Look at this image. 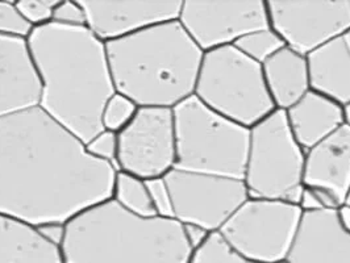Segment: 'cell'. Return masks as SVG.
I'll return each mask as SVG.
<instances>
[{
	"mask_svg": "<svg viewBox=\"0 0 350 263\" xmlns=\"http://www.w3.org/2000/svg\"><path fill=\"white\" fill-rule=\"evenodd\" d=\"M182 228H183L186 241L189 243V245L193 250L202 245L211 233L207 229L202 228L195 224H182Z\"/></svg>",
	"mask_w": 350,
	"mask_h": 263,
	"instance_id": "31",
	"label": "cell"
},
{
	"mask_svg": "<svg viewBox=\"0 0 350 263\" xmlns=\"http://www.w3.org/2000/svg\"><path fill=\"white\" fill-rule=\"evenodd\" d=\"M344 38H345V41H347V44H348V46H349L350 51V31L344 35Z\"/></svg>",
	"mask_w": 350,
	"mask_h": 263,
	"instance_id": "35",
	"label": "cell"
},
{
	"mask_svg": "<svg viewBox=\"0 0 350 263\" xmlns=\"http://www.w3.org/2000/svg\"><path fill=\"white\" fill-rule=\"evenodd\" d=\"M304 184L329 189L347 204L350 193V128L345 124L306 152Z\"/></svg>",
	"mask_w": 350,
	"mask_h": 263,
	"instance_id": "16",
	"label": "cell"
},
{
	"mask_svg": "<svg viewBox=\"0 0 350 263\" xmlns=\"http://www.w3.org/2000/svg\"><path fill=\"white\" fill-rule=\"evenodd\" d=\"M146 186H148V191L150 195V200H152L153 208L156 210V214L159 217L174 219L172 195L165 179L163 178L149 179L146 180Z\"/></svg>",
	"mask_w": 350,
	"mask_h": 263,
	"instance_id": "30",
	"label": "cell"
},
{
	"mask_svg": "<svg viewBox=\"0 0 350 263\" xmlns=\"http://www.w3.org/2000/svg\"><path fill=\"white\" fill-rule=\"evenodd\" d=\"M40 96L28 40L0 36V120L38 107Z\"/></svg>",
	"mask_w": 350,
	"mask_h": 263,
	"instance_id": "14",
	"label": "cell"
},
{
	"mask_svg": "<svg viewBox=\"0 0 350 263\" xmlns=\"http://www.w3.org/2000/svg\"><path fill=\"white\" fill-rule=\"evenodd\" d=\"M344 202L331 191L321 186L304 184L299 200V208L303 213H312L321 210H340L344 207Z\"/></svg>",
	"mask_w": 350,
	"mask_h": 263,
	"instance_id": "25",
	"label": "cell"
},
{
	"mask_svg": "<svg viewBox=\"0 0 350 263\" xmlns=\"http://www.w3.org/2000/svg\"><path fill=\"white\" fill-rule=\"evenodd\" d=\"M345 206L350 207V193L349 195H348V199H347V204H345Z\"/></svg>",
	"mask_w": 350,
	"mask_h": 263,
	"instance_id": "36",
	"label": "cell"
},
{
	"mask_svg": "<svg viewBox=\"0 0 350 263\" xmlns=\"http://www.w3.org/2000/svg\"><path fill=\"white\" fill-rule=\"evenodd\" d=\"M270 27L308 55L350 31V0H266Z\"/></svg>",
	"mask_w": 350,
	"mask_h": 263,
	"instance_id": "12",
	"label": "cell"
},
{
	"mask_svg": "<svg viewBox=\"0 0 350 263\" xmlns=\"http://www.w3.org/2000/svg\"><path fill=\"white\" fill-rule=\"evenodd\" d=\"M189 263H247V260L217 230L211 232L206 241L193 249Z\"/></svg>",
	"mask_w": 350,
	"mask_h": 263,
	"instance_id": "23",
	"label": "cell"
},
{
	"mask_svg": "<svg viewBox=\"0 0 350 263\" xmlns=\"http://www.w3.org/2000/svg\"><path fill=\"white\" fill-rule=\"evenodd\" d=\"M338 219H340L342 227L350 233V207L344 206L341 210H338Z\"/></svg>",
	"mask_w": 350,
	"mask_h": 263,
	"instance_id": "33",
	"label": "cell"
},
{
	"mask_svg": "<svg viewBox=\"0 0 350 263\" xmlns=\"http://www.w3.org/2000/svg\"><path fill=\"white\" fill-rule=\"evenodd\" d=\"M263 78L275 109L287 111L311 89L307 55L284 46L262 65Z\"/></svg>",
	"mask_w": 350,
	"mask_h": 263,
	"instance_id": "18",
	"label": "cell"
},
{
	"mask_svg": "<svg viewBox=\"0 0 350 263\" xmlns=\"http://www.w3.org/2000/svg\"><path fill=\"white\" fill-rule=\"evenodd\" d=\"M116 167L144 180L163 178L176 163L174 112L139 107L133 120L118 133Z\"/></svg>",
	"mask_w": 350,
	"mask_h": 263,
	"instance_id": "10",
	"label": "cell"
},
{
	"mask_svg": "<svg viewBox=\"0 0 350 263\" xmlns=\"http://www.w3.org/2000/svg\"><path fill=\"white\" fill-rule=\"evenodd\" d=\"M52 23L65 27H88V15L81 0H58Z\"/></svg>",
	"mask_w": 350,
	"mask_h": 263,
	"instance_id": "29",
	"label": "cell"
},
{
	"mask_svg": "<svg viewBox=\"0 0 350 263\" xmlns=\"http://www.w3.org/2000/svg\"><path fill=\"white\" fill-rule=\"evenodd\" d=\"M173 202L174 219L217 232L247 196L243 179L173 169L163 176Z\"/></svg>",
	"mask_w": 350,
	"mask_h": 263,
	"instance_id": "9",
	"label": "cell"
},
{
	"mask_svg": "<svg viewBox=\"0 0 350 263\" xmlns=\"http://www.w3.org/2000/svg\"><path fill=\"white\" fill-rule=\"evenodd\" d=\"M311 89L338 105L350 103V51L344 35L307 55Z\"/></svg>",
	"mask_w": 350,
	"mask_h": 263,
	"instance_id": "19",
	"label": "cell"
},
{
	"mask_svg": "<svg viewBox=\"0 0 350 263\" xmlns=\"http://www.w3.org/2000/svg\"><path fill=\"white\" fill-rule=\"evenodd\" d=\"M233 46L252 61L263 65L269 58L284 48L286 44L282 37L269 27L241 37Z\"/></svg>",
	"mask_w": 350,
	"mask_h": 263,
	"instance_id": "22",
	"label": "cell"
},
{
	"mask_svg": "<svg viewBox=\"0 0 350 263\" xmlns=\"http://www.w3.org/2000/svg\"><path fill=\"white\" fill-rule=\"evenodd\" d=\"M111 199H113L122 208L133 214L141 217L157 216L150 200L146 180L139 176L118 171Z\"/></svg>",
	"mask_w": 350,
	"mask_h": 263,
	"instance_id": "21",
	"label": "cell"
},
{
	"mask_svg": "<svg viewBox=\"0 0 350 263\" xmlns=\"http://www.w3.org/2000/svg\"><path fill=\"white\" fill-rule=\"evenodd\" d=\"M0 263H65L59 246L37 227L0 213Z\"/></svg>",
	"mask_w": 350,
	"mask_h": 263,
	"instance_id": "20",
	"label": "cell"
},
{
	"mask_svg": "<svg viewBox=\"0 0 350 263\" xmlns=\"http://www.w3.org/2000/svg\"><path fill=\"white\" fill-rule=\"evenodd\" d=\"M65 263H189L193 249L175 219L141 217L113 199L66 224Z\"/></svg>",
	"mask_w": 350,
	"mask_h": 263,
	"instance_id": "4",
	"label": "cell"
},
{
	"mask_svg": "<svg viewBox=\"0 0 350 263\" xmlns=\"http://www.w3.org/2000/svg\"><path fill=\"white\" fill-rule=\"evenodd\" d=\"M41 83L38 107L85 143L103 130L116 92L105 41L88 27L49 23L27 38Z\"/></svg>",
	"mask_w": 350,
	"mask_h": 263,
	"instance_id": "2",
	"label": "cell"
},
{
	"mask_svg": "<svg viewBox=\"0 0 350 263\" xmlns=\"http://www.w3.org/2000/svg\"><path fill=\"white\" fill-rule=\"evenodd\" d=\"M303 221L298 206L247 197L219 232L247 261H286Z\"/></svg>",
	"mask_w": 350,
	"mask_h": 263,
	"instance_id": "8",
	"label": "cell"
},
{
	"mask_svg": "<svg viewBox=\"0 0 350 263\" xmlns=\"http://www.w3.org/2000/svg\"><path fill=\"white\" fill-rule=\"evenodd\" d=\"M306 150L294 137L284 111L275 109L249 129L245 183L253 199L298 206L304 187Z\"/></svg>",
	"mask_w": 350,
	"mask_h": 263,
	"instance_id": "7",
	"label": "cell"
},
{
	"mask_svg": "<svg viewBox=\"0 0 350 263\" xmlns=\"http://www.w3.org/2000/svg\"><path fill=\"white\" fill-rule=\"evenodd\" d=\"M139 111V105L123 94L115 92L107 102L102 116L103 129L119 133L133 120Z\"/></svg>",
	"mask_w": 350,
	"mask_h": 263,
	"instance_id": "24",
	"label": "cell"
},
{
	"mask_svg": "<svg viewBox=\"0 0 350 263\" xmlns=\"http://www.w3.org/2000/svg\"><path fill=\"white\" fill-rule=\"evenodd\" d=\"M290 263H350V233L342 227L338 210L303 213Z\"/></svg>",
	"mask_w": 350,
	"mask_h": 263,
	"instance_id": "15",
	"label": "cell"
},
{
	"mask_svg": "<svg viewBox=\"0 0 350 263\" xmlns=\"http://www.w3.org/2000/svg\"><path fill=\"white\" fill-rule=\"evenodd\" d=\"M284 113L294 137L306 152L344 125L342 105L315 89H310Z\"/></svg>",
	"mask_w": 350,
	"mask_h": 263,
	"instance_id": "17",
	"label": "cell"
},
{
	"mask_svg": "<svg viewBox=\"0 0 350 263\" xmlns=\"http://www.w3.org/2000/svg\"><path fill=\"white\" fill-rule=\"evenodd\" d=\"M277 263H290V262H288V261H287V260H286V261H280V262H277Z\"/></svg>",
	"mask_w": 350,
	"mask_h": 263,
	"instance_id": "37",
	"label": "cell"
},
{
	"mask_svg": "<svg viewBox=\"0 0 350 263\" xmlns=\"http://www.w3.org/2000/svg\"><path fill=\"white\" fill-rule=\"evenodd\" d=\"M40 233L54 245L62 247L65 234H66V224H46L38 227Z\"/></svg>",
	"mask_w": 350,
	"mask_h": 263,
	"instance_id": "32",
	"label": "cell"
},
{
	"mask_svg": "<svg viewBox=\"0 0 350 263\" xmlns=\"http://www.w3.org/2000/svg\"><path fill=\"white\" fill-rule=\"evenodd\" d=\"M193 96L247 129L275 111L265 83L262 65L234 46L203 54Z\"/></svg>",
	"mask_w": 350,
	"mask_h": 263,
	"instance_id": "6",
	"label": "cell"
},
{
	"mask_svg": "<svg viewBox=\"0 0 350 263\" xmlns=\"http://www.w3.org/2000/svg\"><path fill=\"white\" fill-rule=\"evenodd\" d=\"M344 108V124L350 128V103L342 105Z\"/></svg>",
	"mask_w": 350,
	"mask_h": 263,
	"instance_id": "34",
	"label": "cell"
},
{
	"mask_svg": "<svg viewBox=\"0 0 350 263\" xmlns=\"http://www.w3.org/2000/svg\"><path fill=\"white\" fill-rule=\"evenodd\" d=\"M88 27L109 42L179 18L183 0H81Z\"/></svg>",
	"mask_w": 350,
	"mask_h": 263,
	"instance_id": "13",
	"label": "cell"
},
{
	"mask_svg": "<svg viewBox=\"0 0 350 263\" xmlns=\"http://www.w3.org/2000/svg\"><path fill=\"white\" fill-rule=\"evenodd\" d=\"M174 169L244 179L249 129L228 120L191 96L173 108Z\"/></svg>",
	"mask_w": 350,
	"mask_h": 263,
	"instance_id": "5",
	"label": "cell"
},
{
	"mask_svg": "<svg viewBox=\"0 0 350 263\" xmlns=\"http://www.w3.org/2000/svg\"><path fill=\"white\" fill-rule=\"evenodd\" d=\"M105 46L116 92L139 107L173 109L193 96L204 53L178 20Z\"/></svg>",
	"mask_w": 350,
	"mask_h": 263,
	"instance_id": "3",
	"label": "cell"
},
{
	"mask_svg": "<svg viewBox=\"0 0 350 263\" xmlns=\"http://www.w3.org/2000/svg\"><path fill=\"white\" fill-rule=\"evenodd\" d=\"M118 170L40 107L0 120V213L33 227L68 224L111 199Z\"/></svg>",
	"mask_w": 350,
	"mask_h": 263,
	"instance_id": "1",
	"label": "cell"
},
{
	"mask_svg": "<svg viewBox=\"0 0 350 263\" xmlns=\"http://www.w3.org/2000/svg\"><path fill=\"white\" fill-rule=\"evenodd\" d=\"M33 27L18 11L16 1H0V36L28 38Z\"/></svg>",
	"mask_w": 350,
	"mask_h": 263,
	"instance_id": "26",
	"label": "cell"
},
{
	"mask_svg": "<svg viewBox=\"0 0 350 263\" xmlns=\"http://www.w3.org/2000/svg\"><path fill=\"white\" fill-rule=\"evenodd\" d=\"M178 21L203 53L270 27L266 0H183Z\"/></svg>",
	"mask_w": 350,
	"mask_h": 263,
	"instance_id": "11",
	"label": "cell"
},
{
	"mask_svg": "<svg viewBox=\"0 0 350 263\" xmlns=\"http://www.w3.org/2000/svg\"><path fill=\"white\" fill-rule=\"evenodd\" d=\"M58 0H18V11L33 27H41L52 23L53 12Z\"/></svg>",
	"mask_w": 350,
	"mask_h": 263,
	"instance_id": "28",
	"label": "cell"
},
{
	"mask_svg": "<svg viewBox=\"0 0 350 263\" xmlns=\"http://www.w3.org/2000/svg\"><path fill=\"white\" fill-rule=\"evenodd\" d=\"M247 263H262V262H256V261H247Z\"/></svg>",
	"mask_w": 350,
	"mask_h": 263,
	"instance_id": "38",
	"label": "cell"
},
{
	"mask_svg": "<svg viewBox=\"0 0 350 263\" xmlns=\"http://www.w3.org/2000/svg\"><path fill=\"white\" fill-rule=\"evenodd\" d=\"M88 154L92 157L112 165L116 170V161H118V152H119V141L118 133L103 129L95 137L85 143Z\"/></svg>",
	"mask_w": 350,
	"mask_h": 263,
	"instance_id": "27",
	"label": "cell"
}]
</instances>
